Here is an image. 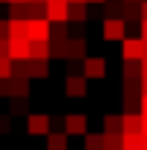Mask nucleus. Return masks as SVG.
Wrapping results in <instances>:
<instances>
[{"label":"nucleus","instance_id":"412c9836","mask_svg":"<svg viewBox=\"0 0 147 150\" xmlns=\"http://www.w3.org/2000/svg\"><path fill=\"white\" fill-rule=\"evenodd\" d=\"M9 115H29V98H12Z\"/></svg>","mask_w":147,"mask_h":150},{"label":"nucleus","instance_id":"20e7f679","mask_svg":"<svg viewBox=\"0 0 147 150\" xmlns=\"http://www.w3.org/2000/svg\"><path fill=\"white\" fill-rule=\"evenodd\" d=\"M104 38L121 43L127 38V20L124 18H104Z\"/></svg>","mask_w":147,"mask_h":150},{"label":"nucleus","instance_id":"5701e85b","mask_svg":"<svg viewBox=\"0 0 147 150\" xmlns=\"http://www.w3.org/2000/svg\"><path fill=\"white\" fill-rule=\"evenodd\" d=\"M9 6H12V18H9V20H29L26 3H9Z\"/></svg>","mask_w":147,"mask_h":150},{"label":"nucleus","instance_id":"4be33fe9","mask_svg":"<svg viewBox=\"0 0 147 150\" xmlns=\"http://www.w3.org/2000/svg\"><path fill=\"white\" fill-rule=\"evenodd\" d=\"M124 150H141V133H124Z\"/></svg>","mask_w":147,"mask_h":150},{"label":"nucleus","instance_id":"2eb2a0df","mask_svg":"<svg viewBox=\"0 0 147 150\" xmlns=\"http://www.w3.org/2000/svg\"><path fill=\"white\" fill-rule=\"evenodd\" d=\"M49 61H35V58H29L26 61V67H29V78H46L49 75V67H46Z\"/></svg>","mask_w":147,"mask_h":150},{"label":"nucleus","instance_id":"1a4fd4ad","mask_svg":"<svg viewBox=\"0 0 147 150\" xmlns=\"http://www.w3.org/2000/svg\"><path fill=\"white\" fill-rule=\"evenodd\" d=\"M29 49H32V40L23 38V40H9V58L12 61H29Z\"/></svg>","mask_w":147,"mask_h":150},{"label":"nucleus","instance_id":"2f4dec72","mask_svg":"<svg viewBox=\"0 0 147 150\" xmlns=\"http://www.w3.org/2000/svg\"><path fill=\"white\" fill-rule=\"evenodd\" d=\"M141 20H147V0L141 3Z\"/></svg>","mask_w":147,"mask_h":150},{"label":"nucleus","instance_id":"473e14b6","mask_svg":"<svg viewBox=\"0 0 147 150\" xmlns=\"http://www.w3.org/2000/svg\"><path fill=\"white\" fill-rule=\"evenodd\" d=\"M141 124H144V127H141V133H147V112H141Z\"/></svg>","mask_w":147,"mask_h":150},{"label":"nucleus","instance_id":"dca6fc26","mask_svg":"<svg viewBox=\"0 0 147 150\" xmlns=\"http://www.w3.org/2000/svg\"><path fill=\"white\" fill-rule=\"evenodd\" d=\"M104 133H124V121H121V115L107 112V115H104Z\"/></svg>","mask_w":147,"mask_h":150},{"label":"nucleus","instance_id":"f03ea898","mask_svg":"<svg viewBox=\"0 0 147 150\" xmlns=\"http://www.w3.org/2000/svg\"><path fill=\"white\" fill-rule=\"evenodd\" d=\"M49 124H52V118L46 112H29L26 115V133L29 136H46L49 133Z\"/></svg>","mask_w":147,"mask_h":150},{"label":"nucleus","instance_id":"f704fd0d","mask_svg":"<svg viewBox=\"0 0 147 150\" xmlns=\"http://www.w3.org/2000/svg\"><path fill=\"white\" fill-rule=\"evenodd\" d=\"M141 150H147V133H141Z\"/></svg>","mask_w":147,"mask_h":150},{"label":"nucleus","instance_id":"e433bc0d","mask_svg":"<svg viewBox=\"0 0 147 150\" xmlns=\"http://www.w3.org/2000/svg\"><path fill=\"white\" fill-rule=\"evenodd\" d=\"M9 3H29V0H9Z\"/></svg>","mask_w":147,"mask_h":150},{"label":"nucleus","instance_id":"9d476101","mask_svg":"<svg viewBox=\"0 0 147 150\" xmlns=\"http://www.w3.org/2000/svg\"><path fill=\"white\" fill-rule=\"evenodd\" d=\"M69 147V136L64 130H49L46 133V150H66Z\"/></svg>","mask_w":147,"mask_h":150},{"label":"nucleus","instance_id":"393cba45","mask_svg":"<svg viewBox=\"0 0 147 150\" xmlns=\"http://www.w3.org/2000/svg\"><path fill=\"white\" fill-rule=\"evenodd\" d=\"M12 69H15V61L9 55L0 58V81H9V78H12Z\"/></svg>","mask_w":147,"mask_h":150},{"label":"nucleus","instance_id":"f257e3e1","mask_svg":"<svg viewBox=\"0 0 147 150\" xmlns=\"http://www.w3.org/2000/svg\"><path fill=\"white\" fill-rule=\"evenodd\" d=\"M49 23H69V0H46Z\"/></svg>","mask_w":147,"mask_h":150},{"label":"nucleus","instance_id":"cd10ccee","mask_svg":"<svg viewBox=\"0 0 147 150\" xmlns=\"http://www.w3.org/2000/svg\"><path fill=\"white\" fill-rule=\"evenodd\" d=\"M0 133H12V115H0Z\"/></svg>","mask_w":147,"mask_h":150},{"label":"nucleus","instance_id":"6ab92c4d","mask_svg":"<svg viewBox=\"0 0 147 150\" xmlns=\"http://www.w3.org/2000/svg\"><path fill=\"white\" fill-rule=\"evenodd\" d=\"M87 20V3H69V23H84Z\"/></svg>","mask_w":147,"mask_h":150},{"label":"nucleus","instance_id":"423d86ee","mask_svg":"<svg viewBox=\"0 0 147 150\" xmlns=\"http://www.w3.org/2000/svg\"><path fill=\"white\" fill-rule=\"evenodd\" d=\"M141 52H144V38H124L121 40L124 61H141Z\"/></svg>","mask_w":147,"mask_h":150},{"label":"nucleus","instance_id":"bb28decb","mask_svg":"<svg viewBox=\"0 0 147 150\" xmlns=\"http://www.w3.org/2000/svg\"><path fill=\"white\" fill-rule=\"evenodd\" d=\"M29 9V20L32 18H46V3H26Z\"/></svg>","mask_w":147,"mask_h":150},{"label":"nucleus","instance_id":"58836bf2","mask_svg":"<svg viewBox=\"0 0 147 150\" xmlns=\"http://www.w3.org/2000/svg\"><path fill=\"white\" fill-rule=\"evenodd\" d=\"M124 3H144V0H124Z\"/></svg>","mask_w":147,"mask_h":150},{"label":"nucleus","instance_id":"ea45409f","mask_svg":"<svg viewBox=\"0 0 147 150\" xmlns=\"http://www.w3.org/2000/svg\"><path fill=\"white\" fill-rule=\"evenodd\" d=\"M29 3H46V0H29Z\"/></svg>","mask_w":147,"mask_h":150},{"label":"nucleus","instance_id":"a878e982","mask_svg":"<svg viewBox=\"0 0 147 150\" xmlns=\"http://www.w3.org/2000/svg\"><path fill=\"white\" fill-rule=\"evenodd\" d=\"M49 46H52V58H69V52H66V40H49Z\"/></svg>","mask_w":147,"mask_h":150},{"label":"nucleus","instance_id":"aec40b11","mask_svg":"<svg viewBox=\"0 0 147 150\" xmlns=\"http://www.w3.org/2000/svg\"><path fill=\"white\" fill-rule=\"evenodd\" d=\"M84 150H104V133H87L84 136Z\"/></svg>","mask_w":147,"mask_h":150},{"label":"nucleus","instance_id":"79ce46f5","mask_svg":"<svg viewBox=\"0 0 147 150\" xmlns=\"http://www.w3.org/2000/svg\"><path fill=\"white\" fill-rule=\"evenodd\" d=\"M0 3H9V0H0Z\"/></svg>","mask_w":147,"mask_h":150},{"label":"nucleus","instance_id":"ddd939ff","mask_svg":"<svg viewBox=\"0 0 147 150\" xmlns=\"http://www.w3.org/2000/svg\"><path fill=\"white\" fill-rule=\"evenodd\" d=\"M121 121H124V133H141V112H124L121 115Z\"/></svg>","mask_w":147,"mask_h":150},{"label":"nucleus","instance_id":"4c0bfd02","mask_svg":"<svg viewBox=\"0 0 147 150\" xmlns=\"http://www.w3.org/2000/svg\"><path fill=\"white\" fill-rule=\"evenodd\" d=\"M87 3H107V0H87Z\"/></svg>","mask_w":147,"mask_h":150},{"label":"nucleus","instance_id":"0eeeda50","mask_svg":"<svg viewBox=\"0 0 147 150\" xmlns=\"http://www.w3.org/2000/svg\"><path fill=\"white\" fill-rule=\"evenodd\" d=\"M26 26H29V40H49L52 23L46 18H32V20H26Z\"/></svg>","mask_w":147,"mask_h":150},{"label":"nucleus","instance_id":"72a5a7b5","mask_svg":"<svg viewBox=\"0 0 147 150\" xmlns=\"http://www.w3.org/2000/svg\"><path fill=\"white\" fill-rule=\"evenodd\" d=\"M141 112H147V93L141 95Z\"/></svg>","mask_w":147,"mask_h":150},{"label":"nucleus","instance_id":"b1692460","mask_svg":"<svg viewBox=\"0 0 147 150\" xmlns=\"http://www.w3.org/2000/svg\"><path fill=\"white\" fill-rule=\"evenodd\" d=\"M49 40H69V35H66V23H52Z\"/></svg>","mask_w":147,"mask_h":150},{"label":"nucleus","instance_id":"f8f14e48","mask_svg":"<svg viewBox=\"0 0 147 150\" xmlns=\"http://www.w3.org/2000/svg\"><path fill=\"white\" fill-rule=\"evenodd\" d=\"M29 58H35V61H49V58H52V46H49V40H32Z\"/></svg>","mask_w":147,"mask_h":150},{"label":"nucleus","instance_id":"39448f33","mask_svg":"<svg viewBox=\"0 0 147 150\" xmlns=\"http://www.w3.org/2000/svg\"><path fill=\"white\" fill-rule=\"evenodd\" d=\"M64 133L66 136H87V115L84 112H72V115H66L64 118Z\"/></svg>","mask_w":147,"mask_h":150},{"label":"nucleus","instance_id":"7ed1b4c3","mask_svg":"<svg viewBox=\"0 0 147 150\" xmlns=\"http://www.w3.org/2000/svg\"><path fill=\"white\" fill-rule=\"evenodd\" d=\"M104 75H107V61H104V58L101 55H87L84 58V78H87V81H98V78H104Z\"/></svg>","mask_w":147,"mask_h":150},{"label":"nucleus","instance_id":"c85d7f7f","mask_svg":"<svg viewBox=\"0 0 147 150\" xmlns=\"http://www.w3.org/2000/svg\"><path fill=\"white\" fill-rule=\"evenodd\" d=\"M0 40H9V20H0Z\"/></svg>","mask_w":147,"mask_h":150},{"label":"nucleus","instance_id":"f3484780","mask_svg":"<svg viewBox=\"0 0 147 150\" xmlns=\"http://www.w3.org/2000/svg\"><path fill=\"white\" fill-rule=\"evenodd\" d=\"M124 81H141V61H124Z\"/></svg>","mask_w":147,"mask_h":150},{"label":"nucleus","instance_id":"4468645a","mask_svg":"<svg viewBox=\"0 0 147 150\" xmlns=\"http://www.w3.org/2000/svg\"><path fill=\"white\" fill-rule=\"evenodd\" d=\"M23 38H29L26 20H9V40H23Z\"/></svg>","mask_w":147,"mask_h":150},{"label":"nucleus","instance_id":"6e6552de","mask_svg":"<svg viewBox=\"0 0 147 150\" xmlns=\"http://www.w3.org/2000/svg\"><path fill=\"white\" fill-rule=\"evenodd\" d=\"M64 93L69 95V98H84V95H87V78H84V75H66Z\"/></svg>","mask_w":147,"mask_h":150},{"label":"nucleus","instance_id":"9b49d317","mask_svg":"<svg viewBox=\"0 0 147 150\" xmlns=\"http://www.w3.org/2000/svg\"><path fill=\"white\" fill-rule=\"evenodd\" d=\"M66 52H69L72 61H84L87 58V40L84 38H69L66 40Z\"/></svg>","mask_w":147,"mask_h":150},{"label":"nucleus","instance_id":"a19ab883","mask_svg":"<svg viewBox=\"0 0 147 150\" xmlns=\"http://www.w3.org/2000/svg\"><path fill=\"white\" fill-rule=\"evenodd\" d=\"M69 3H87V0H69Z\"/></svg>","mask_w":147,"mask_h":150},{"label":"nucleus","instance_id":"c9c22d12","mask_svg":"<svg viewBox=\"0 0 147 150\" xmlns=\"http://www.w3.org/2000/svg\"><path fill=\"white\" fill-rule=\"evenodd\" d=\"M141 61H147V40H144V52H141Z\"/></svg>","mask_w":147,"mask_h":150},{"label":"nucleus","instance_id":"c756f323","mask_svg":"<svg viewBox=\"0 0 147 150\" xmlns=\"http://www.w3.org/2000/svg\"><path fill=\"white\" fill-rule=\"evenodd\" d=\"M9 55V40H0V58Z\"/></svg>","mask_w":147,"mask_h":150},{"label":"nucleus","instance_id":"a211bd4d","mask_svg":"<svg viewBox=\"0 0 147 150\" xmlns=\"http://www.w3.org/2000/svg\"><path fill=\"white\" fill-rule=\"evenodd\" d=\"M104 150H124V133H104Z\"/></svg>","mask_w":147,"mask_h":150},{"label":"nucleus","instance_id":"7c9ffc66","mask_svg":"<svg viewBox=\"0 0 147 150\" xmlns=\"http://www.w3.org/2000/svg\"><path fill=\"white\" fill-rule=\"evenodd\" d=\"M139 26H141V38H144V40H147V20H141Z\"/></svg>","mask_w":147,"mask_h":150}]
</instances>
